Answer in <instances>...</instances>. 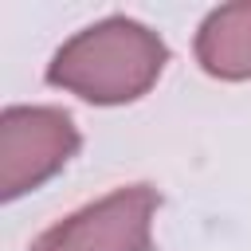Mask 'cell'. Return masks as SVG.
Here are the masks:
<instances>
[{
    "label": "cell",
    "mask_w": 251,
    "mask_h": 251,
    "mask_svg": "<svg viewBox=\"0 0 251 251\" xmlns=\"http://www.w3.org/2000/svg\"><path fill=\"white\" fill-rule=\"evenodd\" d=\"M161 212V192L149 180L118 184L75 212L47 224L27 251H157L153 220Z\"/></svg>",
    "instance_id": "7a4b0ae2"
},
{
    "label": "cell",
    "mask_w": 251,
    "mask_h": 251,
    "mask_svg": "<svg viewBox=\"0 0 251 251\" xmlns=\"http://www.w3.org/2000/svg\"><path fill=\"white\" fill-rule=\"evenodd\" d=\"M82 149V133L63 106L0 110V200L12 204L59 176Z\"/></svg>",
    "instance_id": "3957f363"
},
{
    "label": "cell",
    "mask_w": 251,
    "mask_h": 251,
    "mask_svg": "<svg viewBox=\"0 0 251 251\" xmlns=\"http://www.w3.org/2000/svg\"><path fill=\"white\" fill-rule=\"evenodd\" d=\"M169 67V43L133 16H102L78 27L51 55L43 82L90 106H129L145 98Z\"/></svg>",
    "instance_id": "6da1fadb"
},
{
    "label": "cell",
    "mask_w": 251,
    "mask_h": 251,
    "mask_svg": "<svg viewBox=\"0 0 251 251\" xmlns=\"http://www.w3.org/2000/svg\"><path fill=\"white\" fill-rule=\"evenodd\" d=\"M192 55L208 78L247 82L251 78V0L212 8L192 35Z\"/></svg>",
    "instance_id": "277c9868"
}]
</instances>
